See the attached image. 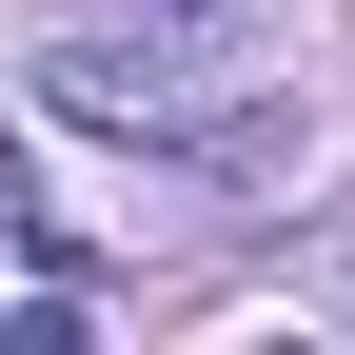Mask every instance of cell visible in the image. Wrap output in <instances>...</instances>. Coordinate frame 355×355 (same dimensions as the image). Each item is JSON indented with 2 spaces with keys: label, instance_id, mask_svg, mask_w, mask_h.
<instances>
[{
  "label": "cell",
  "instance_id": "6da1fadb",
  "mask_svg": "<svg viewBox=\"0 0 355 355\" xmlns=\"http://www.w3.org/2000/svg\"><path fill=\"white\" fill-rule=\"evenodd\" d=\"M99 40H60V99L79 119H198V79H237L277 40V0H79Z\"/></svg>",
  "mask_w": 355,
  "mask_h": 355
}]
</instances>
